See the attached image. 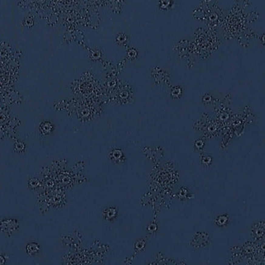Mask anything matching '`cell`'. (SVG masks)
Wrapping results in <instances>:
<instances>
[{
	"mask_svg": "<svg viewBox=\"0 0 265 265\" xmlns=\"http://www.w3.org/2000/svg\"><path fill=\"white\" fill-rule=\"evenodd\" d=\"M27 251L30 254H35L39 251V246H38V244H35V243L29 244L27 246Z\"/></svg>",
	"mask_w": 265,
	"mask_h": 265,
	"instance_id": "cell-1",
	"label": "cell"
}]
</instances>
